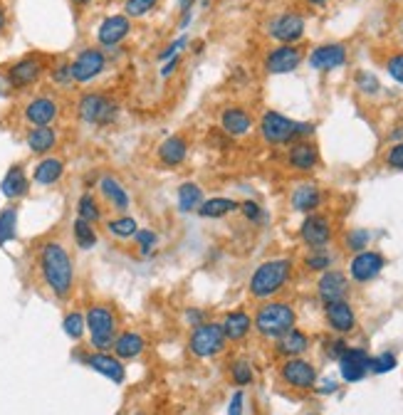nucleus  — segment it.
I'll return each instance as SVG.
<instances>
[{"label":"nucleus","mask_w":403,"mask_h":415,"mask_svg":"<svg viewBox=\"0 0 403 415\" xmlns=\"http://www.w3.org/2000/svg\"><path fill=\"white\" fill-rule=\"evenodd\" d=\"M37 267L42 282L57 299H67L75 290V262L59 240H45L37 247Z\"/></svg>","instance_id":"1"},{"label":"nucleus","mask_w":403,"mask_h":415,"mask_svg":"<svg viewBox=\"0 0 403 415\" xmlns=\"http://www.w3.org/2000/svg\"><path fill=\"white\" fill-rule=\"evenodd\" d=\"M386 70H389V74H391L396 82L403 84V52L391 54V57H389V62H386Z\"/></svg>","instance_id":"49"},{"label":"nucleus","mask_w":403,"mask_h":415,"mask_svg":"<svg viewBox=\"0 0 403 415\" xmlns=\"http://www.w3.org/2000/svg\"><path fill=\"white\" fill-rule=\"evenodd\" d=\"M50 77L55 84H70L72 82V62H59L57 67L50 70Z\"/></svg>","instance_id":"48"},{"label":"nucleus","mask_w":403,"mask_h":415,"mask_svg":"<svg viewBox=\"0 0 403 415\" xmlns=\"http://www.w3.org/2000/svg\"><path fill=\"white\" fill-rule=\"evenodd\" d=\"M346 62V48L342 42H329V45H320V48L312 50L309 54V65L312 70H320V72H329V70H337Z\"/></svg>","instance_id":"19"},{"label":"nucleus","mask_w":403,"mask_h":415,"mask_svg":"<svg viewBox=\"0 0 403 415\" xmlns=\"http://www.w3.org/2000/svg\"><path fill=\"white\" fill-rule=\"evenodd\" d=\"M144 346H146V341L141 338V334L121 332V334H117V338H114L112 351L117 358H121V361H131V358H139V356H141Z\"/></svg>","instance_id":"28"},{"label":"nucleus","mask_w":403,"mask_h":415,"mask_svg":"<svg viewBox=\"0 0 403 415\" xmlns=\"http://www.w3.org/2000/svg\"><path fill=\"white\" fill-rule=\"evenodd\" d=\"M186 319H188V324L190 326H193V329H196V326L198 324H203V314H201V312H196V309H193V312H188V314H186Z\"/></svg>","instance_id":"55"},{"label":"nucleus","mask_w":403,"mask_h":415,"mask_svg":"<svg viewBox=\"0 0 403 415\" xmlns=\"http://www.w3.org/2000/svg\"><path fill=\"white\" fill-rule=\"evenodd\" d=\"M243 401H245L243 391H235V393H233L230 405H228V415H243Z\"/></svg>","instance_id":"53"},{"label":"nucleus","mask_w":403,"mask_h":415,"mask_svg":"<svg viewBox=\"0 0 403 415\" xmlns=\"http://www.w3.org/2000/svg\"><path fill=\"white\" fill-rule=\"evenodd\" d=\"M99 196H101V201L107 203L112 210H117L119 215L121 213H126L129 210V205H131V198H129V190L124 188V183L119 181V178H114V176H101L99 178Z\"/></svg>","instance_id":"18"},{"label":"nucleus","mask_w":403,"mask_h":415,"mask_svg":"<svg viewBox=\"0 0 403 415\" xmlns=\"http://www.w3.org/2000/svg\"><path fill=\"white\" fill-rule=\"evenodd\" d=\"M332 262H334V257L329 255L324 247L312 250V252L304 257V267H307V270H312V272H326V270L332 267Z\"/></svg>","instance_id":"40"},{"label":"nucleus","mask_w":403,"mask_h":415,"mask_svg":"<svg viewBox=\"0 0 403 415\" xmlns=\"http://www.w3.org/2000/svg\"><path fill=\"white\" fill-rule=\"evenodd\" d=\"M317 292H320V299L324 304L346 299V294H349V279H346L344 272H339V270H326L320 277Z\"/></svg>","instance_id":"20"},{"label":"nucleus","mask_w":403,"mask_h":415,"mask_svg":"<svg viewBox=\"0 0 403 415\" xmlns=\"http://www.w3.org/2000/svg\"><path fill=\"white\" fill-rule=\"evenodd\" d=\"M72 3H75V6L82 8V6H87V3H92V0H72Z\"/></svg>","instance_id":"61"},{"label":"nucleus","mask_w":403,"mask_h":415,"mask_svg":"<svg viewBox=\"0 0 403 415\" xmlns=\"http://www.w3.org/2000/svg\"><path fill=\"white\" fill-rule=\"evenodd\" d=\"M368 354L364 349H346L344 356L339 358V371H342V378L346 383H356L362 381L368 371Z\"/></svg>","instance_id":"22"},{"label":"nucleus","mask_w":403,"mask_h":415,"mask_svg":"<svg viewBox=\"0 0 403 415\" xmlns=\"http://www.w3.org/2000/svg\"><path fill=\"white\" fill-rule=\"evenodd\" d=\"M62 329H65V334L72 341H79V338L84 336V332H87V321H84L82 312H70V314H65Z\"/></svg>","instance_id":"39"},{"label":"nucleus","mask_w":403,"mask_h":415,"mask_svg":"<svg viewBox=\"0 0 403 415\" xmlns=\"http://www.w3.org/2000/svg\"><path fill=\"white\" fill-rule=\"evenodd\" d=\"M62 176H65V161L55 159V156H45L32 168V181L37 185H55L62 181Z\"/></svg>","instance_id":"27"},{"label":"nucleus","mask_w":403,"mask_h":415,"mask_svg":"<svg viewBox=\"0 0 403 415\" xmlns=\"http://www.w3.org/2000/svg\"><path fill=\"white\" fill-rule=\"evenodd\" d=\"M297 314L295 309L285 302H267L257 309L255 321L253 326L257 329V334L265 338H275L277 341L279 336H285L290 329H295Z\"/></svg>","instance_id":"4"},{"label":"nucleus","mask_w":403,"mask_h":415,"mask_svg":"<svg viewBox=\"0 0 403 415\" xmlns=\"http://www.w3.org/2000/svg\"><path fill=\"white\" fill-rule=\"evenodd\" d=\"M260 134L267 143L279 146V143H295L315 134V124L309 121H295L279 112H265L260 119Z\"/></svg>","instance_id":"2"},{"label":"nucleus","mask_w":403,"mask_h":415,"mask_svg":"<svg viewBox=\"0 0 403 415\" xmlns=\"http://www.w3.org/2000/svg\"><path fill=\"white\" fill-rule=\"evenodd\" d=\"M25 143L35 156H48L57 146V131L52 126H35V129L28 131Z\"/></svg>","instance_id":"30"},{"label":"nucleus","mask_w":403,"mask_h":415,"mask_svg":"<svg viewBox=\"0 0 403 415\" xmlns=\"http://www.w3.org/2000/svg\"><path fill=\"white\" fill-rule=\"evenodd\" d=\"M42 72H45V59L40 54H28L8 70V84L15 89L32 87L42 77Z\"/></svg>","instance_id":"10"},{"label":"nucleus","mask_w":403,"mask_h":415,"mask_svg":"<svg viewBox=\"0 0 403 415\" xmlns=\"http://www.w3.org/2000/svg\"><path fill=\"white\" fill-rule=\"evenodd\" d=\"M324 314H326L329 326H332L337 334H349L356 329V314H354V309H351V304L346 302V299L324 304Z\"/></svg>","instance_id":"23"},{"label":"nucleus","mask_w":403,"mask_h":415,"mask_svg":"<svg viewBox=\"0 0 403 415\" xmlns=\"http://www.w3.org/2000/svg\"><path fill=\"white\" fill-rule=\"evenodd\" d=\"M89 341L95 351H109L117 338V312L109 304H92L84 314Z\"/></svg>","instance_id":"5"},{"label":"nucleus","mask_w":403,"mask_h":415,"mask_svg":"<svg viewBox=\"0 0 403 415\" xmlns=\"http://www.w3.org/2000/svg\"><path fill=\"white\" fill-rule=\"evenodd\" d=\"M287 161H290V166L297 168V171H315L317 163H320V151H317L315 143L309 141H295L290 148V154H287Z\"/></svg>","instance_id":"26"},{"label":"nucleus","mask_w":403,"mask_h":415,"mask_svg":"<svg viewBox=\"0 0 403 415\" xmlns=\"http://www.w3.org/2000/svg\"><path fill=\"white\" fill-rule=\"evenodd\" d=\"M6 25H8V15H6V8L0 6V32L6 30Z\"/></svg>","instance_id":"58"},{"label":"nucleus","mask_w":403,"mask_h":415,"mask_svg":"<svg viewBox=\"0 0 403 415\" xmlns=\"http://www.w3.org/2000/svg\"><path fill=\"white\" fill-rule=\"evenodd\" d=\"M292 208L299 210V213H315L317 208L322 205V190L317 188L315 183H299L295 190H292L290 198Z\"/></svg>","instance_id":"29"},{"label":"nucleus","mask_w":403,"mask_h":415,"mask_svg":"<svg viewBox=\"0 0 403 415\" xmlns=\"http://www.w3.org/2000/svg\"><path fill=\"white\" fill-rule=\"evenodd\" d=\"M77 218L87 220V223H92V225H97V223H101V218H104V208H101L99 198L95 196V193H82L77 201Z\"/></svg>","instance_id":"35"},{"label":"nucleus","mask_w":403,"mask_h":415,"mask_svg":"<svg viewBox=\"0 0 403 415\" xmlns=\"http://www.w3.org/2000/svg\"><path fill=\"white\" fill-rule=\"evenodd\" d=\"M203 201H206V198H203V188L198 183L186 181V183L178 185V208H181L184 213H196Z\"/></svg>","instance_id":"34"},{"label":"nucleus","mask_w":403,"mask_h":415,"mask_svg":"<svg viewBox=\"0 0 403 415\" xmlns=\"http://www.w3.org/2000/svg\"><path fill=\"white\" fill-rule=\"evenodd\" d=\"M82 363L92 368V371H97L99 376H104V378L114 381V383H124L126 378V368L121 363V358H117L109 351H95V354L82 356Z\"/></svg>","instance_id":"11"},{"label":"nucleus","mask_w":403,"mask_h":415,"mask_svg":"<svg viewBox=\"0 0 403 415\" xmlns=\"http://www.w3.org/2000/svg\"><path fill=\"white\" fill-rule=\"evenodd\" d=\"M240 203L233 201V198H210V201H203L201 208H198L196 213L206 220H218V218H226V215L235 213Z\"/></svg>","instance_id":"33"},{"label":"nucleus","mask_w":403,"mask_h":415,"mask_svg":"<svg viewBox=\"0 0 403 415\" xmlns=\"http://www.w3.org/2000/svg\"><path fill=\"white\" fill-rule=\"evenodd\" d=\"M220 129L228 136H245L253 129V117L243 107H228L220 114Z\"/></svg>","instance_id":"25"},{"label":"nucleus","mask_w":403,"mask_h":415,"mask_svg":"<svg viewBox=\"0 0 403 415\" xmlns=\"http://www.w3.org/2000/svg\"><path fill=\"white\" fill-rule=\"evenodd\" d=\"M220 326H223L226 338H230V341H243L250 334V329H253V319H250V314H245V312H230V314H226V319H223Z\"/></svg>","instance_id":"31"},{"label":"nucleus","mask_w":403,"mask_h":415,"mask_svg":"<svg viewBox=\"0 0 403 415\" xmlns=\"http://www.w3.org/2000/svg\"><path fill=\"white\" fill-rule=\"evenodd\" d=\"M299 235H302L304 245H309L312 250L324 247L332 240V220L322 213H309L299 227Z\"/></svg>","instance_id":"12"},{"label":"nucleus","mask_w":403,"mask_h":415,"mask_svg":"<svg viewBox=\"0 0 403 415\" xmlns=\"http://www.w3.org/2000/svg\"><path fill=\"white\" fill-rule=\"evenodd\" d=\"M309 349V336L299 329H290L285 336L277 338V354L287 356V358H295V356H302Z\"/></svg>","instance_id":"32"},{"label":"nucleus","mask_w":403,"mask_h":415,"mask_svg":"<svg viewBox=\"0 0 403 415\" xmlns=\"http://www.w3.org/2000/svg\"><path fill=\"white\" fill-rule=\"evenodd\" d=\"M72 237H75L79 250H92L97 245V240H99L97 227L82 218H75V223H72Z\"/></svg>","instance_id":"37"},{"label":"nucleus","mask_w":403,"mask_h":415,"mask_svg":"<svg viewBox=\"0 0 403 415\" xmlns=\"http://www.w3.org/2000/svg\"><path fill=\"white\" fill-rule=\"evenodd\" d=\"M190 20H193V10H186V12H184V18H181V23H178V28L186 30V28H188Z\"/></svg>","instance_id":"56"},{"label":"nucleus","mask_w":403,"mask_h":415,"mask_svg":"<svg viewBox=\"0 0 403 415\" xmlns=\"http://www.w3.org/2000/svg\"><path fill=\"white\" fill-rule=\"evenodd\" d=\"M193 6H196V0H178V8H181V12L193 10Z\"/></svg>","instance_id":"57"},{"label":"nucleus","mask_w":403,"mask_h":415,"mask_svg":"<svg viewBox=\"0 0 403 415\" xmlns=\"http://www.w3.org/2000/svg\"><path fill=\"white\" fill-rule=\"evenodd\" d=\"M186 45H188V37L181 35V37H178V40H173L171 45H166V50L161 52V59H171V57H176V54L181 52V50H184Z\"/></svg>","instance_id":"51"},{"label":"nucleus","mask_w":403,"mask_h":415,"mask_svg":"<svg viewBox=\"0 0 403 415\" xmlns=\"http://www.w3.org/2000/svg\"><path fill=\"white\" fill-rule=\"evenodd\" d=\"M181 65V57H171V59H166V65L161 67V77H171L173 72H176V67Z\"/></svg>","instance_id":"54"},{"label":"nucleus","mask_w":403,"mask_h":415,"mask_svg":"<svg viewBox=\"0 0 403 415\" xmlns=\"http://www.w3.org/2000/svg\"><path fill=\"white\" fill-rule=\"evenodd\" d=\"M134 415H146V413H134Z\"/></svg>","instance_id":"62"},{"label":"nucleus","mask_w":403,"mask_h":415,"mask_svg":"<svg viewBox=\"0 0 403 415\" xmlns=\"http://www.w3.org/2000/svg\"><path fill=\"white\" fill-rule=\"evenodd\" d=\"M356 87L362 89L364 94H376V92L381 89L379 79H376L371 72H359V74H356Z\"/></svg>","instance_id":"46"},{"label":"nucleus","mask_w":403,"mask_h":415,"mask_svg":"<svg viewBox=\"0 0 403 415\" xmlns=\"http://www.w3.org/2000/svg\"><path fill=\"white\" fill-rule=\"evenodd\" d=\"M134 243H137V247L141 250V252H148V250L159 243V235H156L151 227H139L137 235H134Z\"/></svg>","instance_id":"45"},{"label":"nucleus","mask_w":403,"mask_h":415,"mask_svg":"<svg viewBox=\"0 0 403 415\" xmlns=\"http://www.w3.org/2000/svg\"><path fill=\"white\" fill-rule=\"evenodd\" d=\"M349 349V346H346V341H342V338H337V341H329V344H326V356H329V358H342V356H344V351Z\"/></svg>","instance_id":"52"},{"label":"nucleus","mask_w":403,"mask_h":415,"mask_svg":"<svg viewBox=\"0 0 403 415\" xmlns=\"http://www.w3.org/2000/svg\"><path fill=\"white\" fill-rule=\"evenodd\" d=\"M368 240H371V232L364 230V227H354V230L346 232V247L354 250V252H364L368 247Z\"/></svg>","instance_id":"42"},{"label":"nucleus","mask_w":403,"mask_h":415,"mask_svg":"<svg viewBox=\"0 0 403 415\" xmlns=\"http://www.w3.org/2000/svg\"><path fill=\"white\" fill-rule=\"evenodd\" d=\"M107 70V54L99 48H84L77 57L72 59V82L87 84L97 79Z\"/></svg>","instance_id":"8"},{"label":"nucleus","mask_w":403,"mask_h":415,"mask_svg":"<svg viewBox=\"0 0 403 415\" xmlns=\"http://www.w3.org/2000/svg\"><path fill=\"white\" fill-rule=\"evenodd\" d=\"M0 193L8 198V201H20L30 193V178L25 173V168L20 163L8 168V173L0 181Z\"/></svg>","instance_id":"24"},{"label":"nucleus","mask_w":403,"mask_h":415,"mask_svg":"<svg viewBox=\"0 0 403 415\" xmlns=\"http://www.w3.org/2000/svg\"><path fill=\"white\" fill-rule=\"evenodd\" d=\"M131 32V20L126 15H109L101 20V25L97 28V40L101 48H117L119 42L126 40Z\"/></svg>","instance_id":"16"},{"label":"nucleus","mask_w":403,"mask_h":415,"mask_svg":"<svg viewBox=\"0 0 403 415\" xmlns=\"http://www.w3.org/2000/svg\"><path fill=\"white\" fill-rule=\"evenodd\" d=\"M25 121L32 126H52V121L59 117V104L52 99V97L42 94L30 99L25 104Z\"/></svg>","instance_id":"15"},{"label":"nucleus","mask_w":403,"mask_h":415,"mask_svg":"<svg viewBox=\"0 0 403 415\" xmlns=\"http://www.w3.org/2000/svg\"><path fill=\"white\" fill-rule=\"evenodd\" d=\"M159 163L164 168H176L188 159V139L184 134H173L166 141H161V146L156 148Z\"/></svg>","instance_id":"21"},{"label":"nucleus","mask_w":403,"mask_h":415,"mask_svg":"<svg viewBox=\"0 0 403 415\" xmlns=\"http://www.w3.org/2000/svg\"><path fill=\"white\" fill-rule=\"evenodd\" d=\"M240 213L245 215V218L250 220V223H257V220L262 218V208L257 205L255 201H245V203H240V208H237Z\"/></svg>","instance_id":"50"},{"label":"nucleus","mask_w":403,"mask_h":415,"mask_svg":"<svg viewBox=\"0 0 403 415\" xmlns=\"http://www.w3.org/2000/svg\"><path fill=\"white\" fill-rule=\"evenodd\" d=\"M334 391H337V383H334V381H326L324 388H322V393H334Z\"/></svg>","instance_id":"59"},{"label":"nucleus","mask_w":403,"mask_h":415,"mask_svg":"<svg viewBox=\"0 0 403 415\" xmlns=\"http://www.w3.org/2000/svg\"><path fill=\"white\" fill-rule=\"evenodd\" d=\"M159 6V0H126L124 3V15L126 18H144Z\"/></svg>","instance_id":"41"},{"label":"nucleus","mask_w":403,"mask_h":415,"mask_svg":"<svg viewBox=\"0 0 403 415\" xmlns=\"http://www.w3.org/2000/svg\"><path fill=\"white\" fill-rule=\"evenodd\" d=\"M104 227H107L109 235L119 237V240H131V237L137 235L139 223L131 218V215L121 213V215H117V218H109L107 223H104Z\"/></svg>","instance_id":"36"},{"label":"nucleus","mask_w":403,"mask_h":415,"mask_svg":"<svg viewBox=\"0 0 403 415\" xmlns=\"http://www.w3.org/2000/svg\"><path fill=\"white\" fill-rule=\"evenodd\" d=\"M77 117L82 119L84 124L95 126H109L117 121L119 117V104L114 99H109L107 94L99 92H87L79 97L77 101Z\"/></svg>","instance_id":"6"},{"label":"nucleus","mask_w":403,"mask_h":415,"mask_svg":"<svg viewBox=\"0 0 403 415\" xmlns=\"http://www.w3.org/2000/svg\"><path fill=\"white\" fill-rule=\"evenodd\" d=\"M304 3H307V6H326L329 0H304Z\"/></svg>","instance_id":"60"},{"label":"nucleus","mask_w":403,"mask_h":415,"mask_svg":"<svg viewBox=\"0 0 403 415\" xmlns=\"http://www.w3.org/2000/svg\"><path fill=\"white\" fill-rule=\"evenodd\" d=\"M299 62H302V50L297 45H279L265 57V70L270 74H290L299 67Z\"/></svg>","instance_id":"14"},{"label":"nucleus","mask_w":403,"mask_h":415,"mask_svg":"<svg viewBox=\"0 0 403 415\" xmlns=\"http://www.w3.org/2000/svg\"><path fill=\"white\" fill-rule=\"evenodd\" d=\"M381 270H384V255L374 250L356 252L354 260L349 262V274L356 282H371L374 277H379Z\"/></svg>","instance_id":"17"},{"label":"nucleus","mask_w":403,"mask_h":415,"mask_svg":"<svg viewBox=\"0 0 403 415\" xmlns=\"http://www.w3.org/2000/svg\"><path fill=\"white\" fill-rule=\"evenodd\" d=\"M230 378L235 385H250L255 376H253V368H250L248 361H235L230 368Z\"/></svg>","instance_id":"43"},{"label":"nucleus","mask_w":403,"mask_h":415,"mask_svg":"<svg viewBox=\"0 0 403 415\" xmlns=\"http://www.w3.org/2000/svg\"><path fill=\"white\" fill-rule=\"evenodd\" d=\"M188 346L193 351V356L198 358H210V356L220 354L226 349V334H223V326L215 324V321H203L193 329L188 338Z\"/></svg>","instance_id":"7"},{"label":"nucleus","mask_w":403,"mask_h":415,"mask_svg":"<svg viewBox=\"0 0 403 415\" xmlns=\"http://www.w3.org/2000/svg\"><path fill=\"white\" fill-rule=\"evenodd\" d=\"M292 274V260H267L257 267L253 277H250V294L255 299H270L273 294H277L282 287L287 285V279Z\"/></svg>","instance_id":"3"},{"label":"nucleus","mask_w":403,"mask_h":415,"mask_svg":"<svg viewBox=\"0 0 403 415\" xmlns=\"http://www.w3.org/2000/svg\"><path fill=\"white\" fill-rule=\"evenodd\" d=\"M18 235V208L8 205L0 210V245H8Z\"/></svg>","instance_id":"38"},{"label":"nucleus","mask_w":403,"mask_h":415,"mask_svg":"<svg viewBox=\"0 0 403 415\" xmlns=\"http://www.w3.org/2000/svg\"><path fill=\"white\" fill-rule=\"evenodd\" d=\"M267 32L282 45H295L304 35V18L297 15V12H285V15H279L267 25Z\"/></svg>","instance_id":"13"},{"label":"nucleus","mask_w":403,"mask_h":415,"mask_svg":"<svg viewBox=\"0 0 403 415\" xmlns=\"http://www.w3.org/2000/svg\"><path fill=\"white\" fill-rule=\"evenodd\" d=\"M393 368H396V356H393L391 351H386V354L376 356V358L368 361V371H374V374H389Z\"/></svg>","instance_id":"44"},{"label":"nucleus","mask_w":403,"mask_h":415,"mask_svg":"<svg viewBox=\"0 0 403 415\" xmlns=\"http://www.w3.org/2000/svg\"><path fill=\"white\" fill-rule=\"evenodd\" d=\"M386 166L393 168V171H403V141L393 143L386 154Z\"/></svg>","instance_id":"47"},{"label":"nucleus","mask_w":403,"mask_h":415,"mask_svg":"<svg viewBox=\"0 0 403 415\" xmlns=\"http://www.w3.org/2000/svg\"><path fill=\"white\" fill-rule=\"evenodd\" d=\"M279 376H282V381H285L290 388H297V391H309V388H315L317 383L315 366L309 361H304V358H299V356L287 358V361L282 363V368H279Z\"/></svg>","instance_id":"9"}]
</instances>
